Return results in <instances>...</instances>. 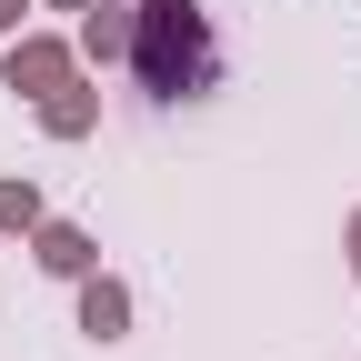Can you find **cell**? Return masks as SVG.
Listing matches in <instances>:
<instances>
[{"label":"cell","mask_w":361,"mask_h":361,"mask_svg":"<svg viewBox=\"0 0 361 361\" xmlns=\"http://www.w3.org/2000/svg\"><path fill=\"white\" fill-rule=\"evenodd\" d=\"M130 80L151 101H211L221 90V30L201 0H141L130 11Z\"/></svg>","instance_id":"6da1fadb"},{"label":"cell","mask_w":361,"mask_h":361,"mask_svg":"<svg viewBox=\"0 0 361 361\" xmlns=\"http://www.w3.org/2000/svg\"><path fill=\"white\" fill-rule=\"evenodd\" d=\"M61 80H80V51H71V40L61 30H11V40H0V90H20V101H51V90Z\"/></svg>","instance_id":"7a4b0ae2"},{"label":"cell","mask_w":361,"mask_h":361,"mask_svg":"<svg viewBox=\"0 0 361 361\" xmlns=\"http://www.w3.org/2000/svg\"><path fill=\"white\" fill-rule=\"evenodd\" d=\"M71 291H80V301H71V311H80V341H101V351H111V341H130L141 301H130V281H121V271H80Z\"/></svg>","instance_id":"3957f363"},{"label":"cell","mask_w":361,"mask_h":361,"mask_svg":"<svg viewBox=\"0 0 361 361\" xmlns=\"http://www.w3.org/2000/svg\"><path fill=\"white\" fill-rule=\"evenodd\" d=\"M130 11H141V0H90L80 11V30H71L80 71H130Z\"/></svg>","instance_id":"277c9868"},{"label":"cell","mask_w":361,"mask_h":361,"mask_svg":"<svg viewBox=\"0 0 361 361\" xmlns=\"http://www.w3.org/2000/svg\"><path fill=\"white\" fill-rule=\"evenodd\" d=\"M30 261L40 271H51V281H80V271H101V241H90V221H40V231H30Z\"/></svg>","instance_id":"5b68a950"},{"label":"cell","mask_w":361,"mask_h":361,"mask_svg":"<svg viewBox=\"0 0 361 361\" xmlns=\"http://www.w3.org/2000/svg\"><path fill=\"white\" fill-rule=\"evenodd\" d=\"M30 121H40V141H90L101 130V80H61L51 101H30Z\"/></svg>","instance_id":"8992f818"},{"label":"cell","mask_w":361,"mask_h":361,"mask_svg":"<svg viewBox=\"0 0 361 361\" xmlns=\"http://www.w3.org/2000/svg\"><path fill=\"white\" fill-rule=\"evenodd\" d=\"M40 221H51V201H40V180H30V171H0V231H11V241H30Z\"/></svg>","instance_id":"52a82bcc"},{"label":"cell","mask_w":361,"mask_h":361,"mask_svg":"<svg viewBox=\"0 0 361 361\" xmlns=\"http://www.w3.org/2000/svg\"><path fill=\"white\" fill-rule=\"evenodd\" d=\"M341 261H351V291H361V211L341 221Z\"/></svg>","instance_id":"ba28073f"},{"label":"cell","mask_w":361,"mask_h":361,"mask_svg":"<svg viewBox=\"0 0 361 361\" xmlns=\"http://www.w3.org/2000/svg\"><path fill=\"white\" fill-rule=\"evenodd\" d=\"M30 11H40V0H0V40H11V30H30Z\"/></svg>","instance_id":"9c48e42d"},{"label":"cell","mask_w":361,"mask_h":361,"mask_svg":"<svg viewBox=\"0 0 361 361\" xmlns=\"http://www.w3.org/2000/svg\"><path fill=\"white\" fill-rule=\"evenodd\" d=\"M40 11H71V20H80V11H90V0H40Z\"/></svg>","instance_id":"30bf717a"}]
</instances>
